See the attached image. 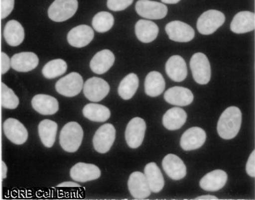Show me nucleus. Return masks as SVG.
<instances>
[{
  "label": "nucleus",
  "mask_w": 255,
  "mask_h": 200,
  "mask_svg": "<svg viewBox=\"0 0 255 200\" xmlns=\"http://www.w3.org/2000/svg\"><path fill=\"white\" fill-rule=\"evenodd\" d=\"M242 111L238 107L226 108L219 119L217 132L223 139L231 140L239 133L242 125Z\"/></svg>",
  "instance_id": "obj_1"
},
{
  "label": "nucleus",
  "mask_w": 255,
  "mask_h": 200,
  "mask_svg": "<svg viewBox=\"0 0 255 200\" xmlns=\"http://www.w3.org/2000/svg\"><path fill=\"white\" fill-rule=\"evenodd\" d=\"M83 138V130L80 124L70 122L66 124L60 134V144L65 152L73 153L78 150Z\"/></svg>",
  "instance_id": "obj_2"
},
{
  "label": "nucleus",
  "mask_w": 255,
  "mask_h": 200,
  "mask_svg": "<svg viewBox=\"0 0 255 200\" xmlns=\"http://www.w3.org/2000/svg\"><path fill=\"white\" fill-rule=\"evenodd\" d=\"M78 8V0H55L48 9V16L55 22L72 18Z\"/></svg>",
  "instance_id": "obj_3"
},
{
  "label": "nucleus",
  "mask_w": 255,
  "mask_h": 200,
  "mask_svg": "<svg viewBox=\"0 0 255 200\" xmlns=\"http://www.w3.org/2000/svg\"><path fill=\"white\" fill-rule=\"evenodd\" d=\"M226 20L220 11L210 10L204 12L197 21V29L203 35H210L223 26Z\"/></svg>",
  "instance_id": "obj_4"
},
{
  "label": "nucleus",
  "mask_w": 255,
  "mask_h": 200,
  "mask_svg": "<svg viewBox=\"0 0 255 200\" xmlns=\"http://www.w3.org/2000/svg\"><path fill=\"white\" fill-rule=\"evenodd\" d=\"M190 68L193 78L200 85H206L210 81L211 66L205 54L197 53L192 56Z\"/></svg>",
  "instance_id": "obj_5"
},
{
  "label": "nucleus",
  "mask_w": 255,
  "mask_h": 200,
  "mask_svg": "<svg viewBox=\"0 0 255 200\" xmlns=\"http://www.w3.org/2000/svg\"><path fill=\"white\" fill-rule=\"evenodd\" d=\"M83 88V77L77 72H72L62 77L56 84V91L61 95L69 98L78 96Z\"/></svg>",
  "instance_id": "obj_6"
},
{
  "label": "nucleus",
  "mask_w": 255,
  "mask_h": 200,
  "mask_svg": "<svg viewBox=\"0 0 255 200\" xmlns=\"http://www.w3.org/2000/svg\"><path fill=\"white\" fill-rule=\"evenodd\" d=\"M116 135V128L113 124H105L101 126L93 139L95 150L102 154L109 152L115 142Z\"/></svg>",
  "instance_id": "obj_7"
},
{
  "label": "nucleus",
  "mask_w": 255,
  "mask_h": 200,
  "mask_svg": "<svg viewBox=\"0 0 255 200\" xmlns=\"http://www.w3.org/2000/svg\"><path fill=\"white\" fill-rule=\"evenodd\" d=\"M136 11L142 18L160 20L166 16L168 8L163 3L151 0H138L136 4Z\"/></svg>",
  "instance_id": "obj_8"
},
{
  "label": "nucleus",
  "mask_w": 255,
  "mask_h": 200,
  "mask_svg": "<svg viewBox=\"0 0 255 200\" xmlns=\"http://www.w3.org/2000/svg\"><path fill=\"white\" fill-rule=\"evenodd\" d=\"M146 122L142 118L135 117L128 124L126 130V140L129 147L136 149L144 141Z\"/></svg>",
  "instance_id": "obj_9"
},
{
  "label": "nucleus",
  "mask_w": 255,
  "mask_h": 200,
  "mask_svg": "<svg viewBox=\"0 0 255 200\" xmlns=\"http://www.w3.org/2000/svg\"><path fill=\"white\" fill-rule=\"evenodd\" d=\"M110 86L103 79L99 77L90 78L83 87L84 95L92 102L103 100L110 92Z\"/></svg>",
  "instance_id": "obj_10"
},
{
  "label": "nucleus",
  "mask_w": 255,
  "mask_h": 200,
  "mask_svg": "<svg viewBox=\"0 0 255 200\" xmlns=\"http://www.w3.org/2000/svg\"><path fill=\"white\" fill-rule=\"evenodd\" d=\"M165 29L169 39L174 42H188L195 37L194 29L190 25L179 20L170 22Z\"/></svg>",
  "instance_id": "obj_11"
},
{
  "label": "nucleus",
  "mask_w": 255,
  "mask_h": 200,
  "mask_svg": "<svg viewBox=\"0 0 255 200\" xmlns=\"http://www.w3.org/2000/svg\"><path fill=\"white\" fill-rule=\"evenodd\" d=\"M4 135L14 144H23L28 139V131L21 122L14 118H9L3 124Z\"/></svg>",
  "instance_id": "obj_12"
},
{
  "label": "nucleus",
  "mask_w": 255,
  "mask_h": 200,
  "mask_svg": "<svg viewBox=\"0 0 255 200\" xmlns=\"http://www.w3.org/2000/svg\"><path fill=\"white\" fill-rule=\"evenodd\" d=\"M129 192L136 200H144L150 195L149 189L145 175L141 172H134L130 174L128 181Z\"/></svg>",
  "instance_id": "obj_13"
},
{
  "label": "nucleus",
  "mask_w": 255,
  "mask_h": 200,
  "mask_svg": "<svg viewBox=\"0 0 255 200\" xmlns=\"http://www.w3.org/2000/svg\"><path fill=\"white\" fill-rule=\"evenodd\" d=\"M70 176L72 180L78 182H88L98 179L101 176V171L97 165L79 162L72 167Z\"/></svg>",
  "instance_id": "obj_14"
},
{
  "label": "nucleus",
  "mask_w": 255,
  "mask_h": 200,
  "mask_svg": "<svg viewBox=\"0 0 255 200\" xmlns=\"http://www.w3.org/2000/svg\"><path fill=\"white\" fill-rule=\"evenodd\" d=\"M206 139V132L201 127H193L184 133L180 146L185 151L196 150L204 145Z\"/></svg>",
  "instance_id": "obj_15"
},
{
  "label": "nucleus",
  "mask_w": 255,
  "mask_h": 200,
  "mask_svg": "<svg viewBox=\"0 0 255 200\" xmlns=\"http://www.w3.org/2000/svg\"><path fill=\"white\" fill-rule=\"evenodd\" d=\"M94 37V30L87 25H80L69 31L67 40L72 47L81 48L91 43Z\"/></svg>",
  "instance_id": "obj_16"
},
{
  "label": "nucleus",
  "mask_w": 255,
  "mask_h": 200,
  "mask_svg": "<svg viewBox=\"0 0 255 200\" xmlns=\"http://www.w3.org/2000/svg\"><path fill=\"white\" fill-rule=\"evenodd\" d=\"M163 170L170 179L181 180L187 174V168L183 161L175 154H169L163 160Z\"/></svg>",
  "instance_id": "obj_17"
},
{
  "label": "nucleus",
  "mask_w": 255,
  "mask_h": 200,
  "mask_svg": "<svg viewBox=\"0 0 255 200\" xmlns=\"http://www.w3.org/2000/svg\"><path fill=\"white\" fill-rule=\"evenodd\" d=\"M11 67L20 72H28L38 66L39 58L32 52H23L14 55L10 59Z\"/></svg>",
  "instance_id": "obj_18"
},
{
  "label": "nucleus",
  "mask_w": 255,
  "mask_h": 200,
  "mask_svg": "<svg viewBox=\"0 0 255 200\" xmlns=\"http://www.w3.org/2000/svg\"><path fill=\"white\" fill-rule=\"evenodd\" d=\"M194 96L190 90L183 87H173L165 93L164 99L170 104L185 106L193 102Z\"/></svg>",
  "instance_id": "obj_19"
},
{
  "label": "nucleus",
  "mask_w": 255,
  "mask_h": 200,
  "mask_svg": "<svg viewBox=\"0 0 255 200\" xmlns=\"http://www.w3.org/2000/svg\"><path fill=\"white\" fill-rule=\"evenodd\" d=\"M33 108L39 114L53 115L59 111V102L53 96L39 94L33 97L31 100Z\"/></svg>",
  "instance_id": "obj_20"
},
{
  "label": "nucleus",
  "mask_w": 255,
  "mask_h": 200,
  "mask_svg": "<svg viewBox=\"0 0 255 200\" xmlns=\"http://www.w3.org/2000/svg\"><path fill=\"white\" fill-rule=\"evenodd\" d=\"M255 28V15L250 11H242L236 14L231 23V29L236 34H245Z\"/></svg>",
  "instance_id": "obj_21"
},
{
  "label": "nucleus",
  "mask_w": 255,
  "mask_h": 200,
  "mask_svg": "<svg viewBox=\"0 0 255 200\" xmlns=\"http://www.w3.org/2000/svg\"><path fill=\"white\" fill-rule=\"evenodd\" d=\"M166 72L173 81L180 83L186 79L187 68L185 60L179 56H171L166 64Z\"/></svg>",
  "instance_id": "obj_22"
},
{
  "label": "nucleus",
  "mask_w": 255,
  "mask_h": 200,
  "mask_svg": "<svg viewBox=\"0 0 255 200\" xmlns=\"http://www.w3.org/2000/svg\"><path fill=\"white\" fill-rule=\"evenodd\" d=\"M228 181V175L222 170H215L207 173L200 181V187L204 190L216 192L225 187Z\"/></svg>",
  "instance_id": "obj_23"
},
{
  "label": "nucleus",
  "mask_w": 255,
  "mask_h": 200,
  "mask_svg": "<svg viewBox=\"0 0 255 200\" xmlns=\"http://www.w3.org/2000/svg\"><path fill=\"white\" fill-rule=\"evenodd\" d=\"M114 54L109 50H103L97 53L91 59L90 67L97 75H103L113 67L115 63Z\"/></svg>",
  "instance_id": "obj_24"
},
{
  "label": "nucleus",
  "mask_w": 255,
  "mask_h": 200,
  "mask_svg": "<svg viewBox=\"0 0 255 200\" xmlns=\"http://www.w3.org/2000/svg\"><path fill=\"white\" fill-rule=\"evenodd\" d=\"M158 32L157 25L150 20H139L135 26L136 37L144 43H149L155 40L158 35Z\"/></svg>",
  "instance_id": "obj_25"
},
{
  "label": "nucleus",
  "mask_w": 255,
  "mask_h": 200,
  "mask_svg": "<svg viewBox=\"0 0 255 200\" xmlns=\"http://www.w3.org/2000/svg\"><path fill=\"white\" fill-rule=\"evenodd\" d=\"M4 38L10 46L16 47L20 45L24 39L25 33L23 26L19 22L11 20L4 26Z\"/></svg>",
  "instance_id": "obj_26"
},
{
  "label": "nucleus",
  "mask_w": 255,
  "mask_h": 200,
  "mask_svg": "<svg viewBox=\"0 0 255 200\" xmlns=\"http://www.w3.org/2000/svg\"><path fill=\"white\" fill-rule=\"evenodd\" d=\"M187 113L182 108L174 107L170 108L163 116V124L169 130L181 128L187 121Z\"/></svg>",
  "instance_id": "obj_27"
},
{
  "label": "nucleus",
  "mask_w": 255,
  "mask_h": 200,
  "mask_svg": "<svg viewBox=\"0 0 255 200\" xmlns=\"http://www.w3.org/2000/svg\"><path fill=\"white\" fill-rule=\"evenodd\" d=\"M144 175L151 192L157 193L163 190L165 184L164 179L156 163H148L144 168Z\"/></svg>",
  "instance_id": "obj_28"
},
{
  "label": "nucleus",
  "mask_w": 255,
  "mask_h": 200,
  "mask_svg": "<svg viewBox=\"0 0 255 200\" xmlns=\"http://www.w3.org/2000/svg\"><path fill=\"white\" fill-rule=\"evenodd\" d=\"M166 83L160 72H151L146 77L144 90L146 94L151 97H157L163 94Z\"/></svg>",
  "instance_id": "obj_29"
},
{
  "label": "nucleus",
  "mask_w": 255,
  "mask_h": 200,
  "mask_svg": "<svg viewBox=\"0 0 255 200\" xmlns=\"http://www.w3.org/2000/svg\"><path fill=\"white\" fill-rule=\"evenodd\" d=\"M57 130L58 124L54 121L45 119L39 124V138L44 146L48 148H51L53 146L56 141Z\"/></svg>",
  "instance_id": "obj_30"
},
{
  "label": "nucleus",
  "mask_w": 255,
  "mask_h": 200,
  "mask_svg": "<svg viewBox=\"0 0 255 200\" xmlns=\"http://www.w3.org/2000/svg\"><path fill=\"white\" fill-rule=\"evenodd\" d=\"M85 117L93 122H104L110 119V110L105 105L97 103H89L83 110Z\"/></svg>",
  "instance_id": "obj_31"
},
{
  "label": "nucleus",
  "mask_w": 255,
  "mask_h": 200,
  "mask_svg": "<svg viewBox=\"0 0 255 200\" xmlns=\"http://www.w3.org/2000/svg\"><path fill=\"white\" fill-rule=\"evenodd\" d=\"M138 88V78L135 74H129L123 79L118 88V94L124 100H129L136 94Z\"/></svg>",
  "instance_id": "obj_32"
},
{
  "label": "nucleus",
  "mask_w": 255,
  "mask_h": 200,
  "mask_svg": "<svg viewBox=\"0 0 255 200\" xmlns=\"http://www.w3.org/2000/svg\"><path fill=\"white\" fill-rule=\"evenodd\" d=\"M67 70V64L64 60L55 59L45 64L42 75L47 79H54L64 75Z\"/></svg>",
  "instance_id": "obj_33"
},
{
  "label": "nucleus",
  "mask_w": 255,
  "mask_h": 200,
  "mask_svg": "<svg viewBox=\"0 0 255 200\" xmlns=\"http://www.w3.org/2000/svg\"><path fill=\"white\" fill-rule=\"evenodd\" d=\"M114 17L108 12H100L94 17L92 25L94 29L99 33H105L112 29L114 25Z\"/></svg>",
  "instance_id": "obj_34"
},
{
  "label": "nucleus",
  "mask_w": 255,
  "mask_h": 200,
  "mask_svg": "<svg viewBox=\"0 0 255 200\" xmlns=\"http://www.w3.org/2000/svg\"><path fill=\"white\" fill-rule=\"evenodd\" d=\"M1 105L7 109H15L19 105V99L12 89L1 83Z\"/></svg>",
  "instance_id": "obj_35"
},
{
  "label": "nucleus",
  "mask_w": 255,
  "mask_h": 200,
  "mask_svg": "<svg viewBox=\"0 0 255 200\" xmlns=\"http://www.w3.org/2000/svg\"><path fill=\"white\" fill-rule=\"evenodd\" d=\"M133 0H108V7L113 11L126 10L133 3Z\"/></svg>",
  "instance_id": "obj_36"
},
{
  "label": "nucleus",
  "mask_w": 255,
  "mask_h": 200,
  "mask_svg": "<svg viewBox=\"0 0 255 200\" xmlns=\"http://www.w3.org/2000/svg\"><path fill=\"white\" fill-rule=\"evenodd\" d=\"M15 0H0V14L1 19L7 18L14 8Z\"/></svg>",
  "instance_id": "obj_37"
},
{
  "label": "nucleus",
  "mask_w": 255,
  "mask_h": 200,
  "mask_svg": "<svg viewBox=\"0 0 255 200\" xmlns=\"http://www.w3.org/2000/svg\"><path fill=\"white\" fill-rule=\"evenodd\" d=\"M11 67L10 59L5 53L0 52V72L1 75L7 73Z\"/></svg>",
  "instance_id": "obj_38"
},
{
  "label": "nucleus",
  "mask_w": 255,
  "mask_h": 200,
  "mask_svg": "<svg viewBox=\"0 0 255 200\" xmlns=\"http://www.w3.org/2000/svg\"><path fill=\"white\" fill-rule=\"evenodd\" d=\"M246 171L247 174L251 177L254 178L255 176V151L250 154L246 165Z\"/></svg>",
  "instance_id": "obj_39"
},
{
  "label": "nucleus",
  "mask_w": 255,
  "mask_h": 200,
  "mask_svg": "<svg viewBox=\"0 0 255 200\" xmlns=\"http://www.w3.org/2000/svg\"><path fill=\"white\" fill-rule=\"evenodd\" d=\"M58 187H80V186L78 184L72 181H68V182L61 183L57 186Z\"/></svg>",
  "instance_id": "obj_40"
},
{
  "label": "nucleus",
  "mask_w": 255,
  "mask_h": 200,
  "mask_svg": "<svg viewBox=\"0 0 255 200\" xmlns=\"http://www.w3.org/2000/svg\"><path fill=\"white\" fill-rule=\"evenodd\" d=\"M7 167L5 162H1V178L2 179H5L7 178Z\"/></svg>",
  "instance_id": "obj_41"
},
{
  "label": "nucleus",
  "mask_w": 255,
  "mask_h": 200,
  "mask_svg": "<svg viewBox=\"0 0 255 200\" xmlns=\"http://www.w3.org/2000/svg\"><path fill=\"white\" fill-rule=\"evenodd\" d=\"M196 200H218V198L213 195H204V196L198 197Z\"/></svg>",
  "instance_id": "obj_42"
},
{
  "label": "nucleus",
  "mask_w": 255,
  "mask_h": 200,
  "mask_svg": "<svg viewBox=\"0 0 255 200\" xmlns=\"http://www.w3.org/2000/svg\"><path fill=\"white\" fill-rule=\"evenodd\" d=\"M165 4H177L180 0H161Z\"/></svg>",
  "instance_id": "obj_43"
}]
</instances>
